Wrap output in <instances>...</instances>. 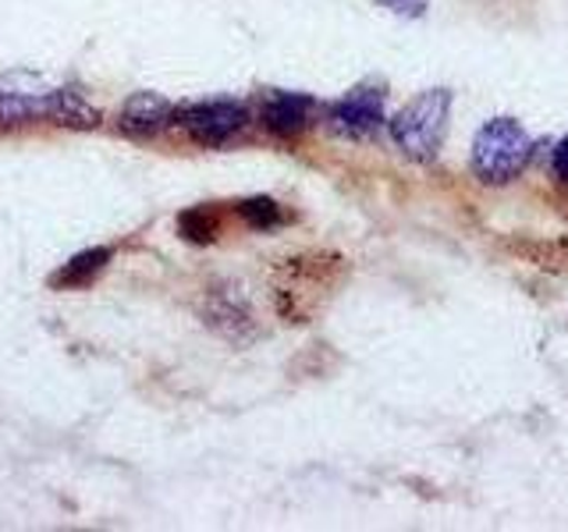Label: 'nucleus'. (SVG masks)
<instances>
[{
  "instance_id": "1",
  "label": "nucleus",
  "mask_w": 568,
  "mask_h": 532,
  "mask_svg": "<svg viewBox=\"0 0 568 532\" xmlns=\"http://www.w3.org/2000/svg\"><path fill=\"white\" fill-rule=\"evenodd\" d=\"M532 156V139L515 117H494L476 132L469 150V167L484 185L515 182Z\"/></svg>"
},
{
  "instance_id": "2",
  "label": "nucleus",
  "mask_w": 568,
  "mask_h": 532,
  "mask_svg": "<svg viewBox=\"0 0 568 532\" xmlns=\"http://www.w3.org/2000/svg\"><path fill=\"white\" fill-rule=\"evenodd\" d=\"M452 117V93L448 89H426L416 100H408L402 111L390 117V139L408 160H434L440 153L444 132Z\"/></svg>"
},
{
  "instance_id": "3",
  "label": "nucleus",
  "mask_w": 568,
  "mask_h": 532,
  "mask_svg": "<svg viewBox=\"0 0 568 532\" xmlns=\"http://www.w3.org/2000/svg\"><path fill=\"white\" fill-rule=\"evenodd\" d=\"M171 124L189 132L203 146H224L248 124V106L239 100H200L171 111Z\"/></svg>"
},
{
  "instance_id": "4",
  "label": "nucleus",
  "mask_w": 568,
  "mask_h": 532,
  "mask_svg": "<svg viewBox=\"0 0 568 532\" xmlns=\"http://www.w3.org/2000/svg\"><path fill=\"white\" fill-rule=\"evenodd\" d=\"M331 129L348 139H366L384 124V93L377 89H352L345 100L331 106Z\"/></svg>"
},
{
  "instance_id": "5",
  "label": "nucleus",
  "mask_w": 568,
  "mask_h": 532,
  "mask_svg": "<svg viewBox=\"0 0 568 532\" xmlns=\"http://www.w3.org/2000/svg\"><path fill=\"white\" fill-rule=\"evenodd\" d=\"M203 319L221 330L231 341H253L256 337V319H253V309L245 306L242 295L235 291H224V288H213L203 301Z\"/></svg>"
},
{
  "instance_id": "6",
  "label": "nucleus",
  "mask_w": 568,
  "mask_h": 532,
  "mask_svg": "<svg viewBox=\"0 0 568 532\" xmlns=\"http://www.w3.org/2000/svg\"><path fill=\"white\" fill-rule=\"evenodd\" d=\"M266 132L277 135V139H295L310 129L313 121V100L302 96V93H271L263 100V111H260Z\"/></svg>"
},
{
  "instance_id": "7",
  "label": "nucleus",
  "mask_w": 568,
  "mask_h": 532,
  "mask_svg": "<svg viewBox=\"0 0 568 532\" xmlns=\"http://www.w3.org/2000/svg\"><path fill=\"white\" fill-rule=\"evenodd\" d=\"M171 111H174V106L160 93H135V96L124 100L118 121H121V129L129 132V135L153 139V135H160L171 124Z\"/></svg>"
},
{
  "instance_id": "8",
  "label": "nucleus",
  "mask_w": 568,
  "mask_h": 532,
  "mask_svg": "<svg viewBox=\"0 0 568 532\" xmlns=\"http://www.w3.org/2000/svg\"><path fill=\"white\" fill-rule=\"evenodd\" d=\"M43 117L64 124V129H97L100 124V111L89 103L75 89H58V93L43 96Z\"/></svg>"
},
{
  "instance_id": "9",
  "label": "nucleus",
  "mask_w": 568,
  "mask_h": 532,
  "mask_svg": "<svg viewBox=\"0 0 568 532\" xmlns=\"http://www.w3.org/2000/svg\"><path fill=\"white\" fill-rule=\"evenodd\" d=\"M106 259H111V248H89V253L71 259L64 270L53 277V284H58V288H82V284H89L103 270Z\"/></svg>"
},
{
  "instance_id": "10",
  "label": "nucleus",
  "mask_w": 568,
  "mask_h": 532,
  "mask_svg": "<svg viewBox=\"0 0 568 532\" xmlns=\"http://www.w3.org/2000/svg\"><path fill=\"white\" fill-rule=\"evenodd\" d=\"M43 117V100L26 93H0V129H14V124H29Z\"/></svg>"
},
{
  "instance_id": "11",
  "label": "nucleus",
  "mask_w": 568,
  "mask_h": 532,
  "mask_svg": "<svg viewBox=\"0 0 568 532\" xmlns=\"http://www.w3.org/2000/svg\"><path fill=\"white\" fill-rule=\"evenodd\" d=\"M239 213L253 227H274V224L284 221V213H281V206L274 200H248V203L239 206Z\"/></svg>"
},
{
  "instance_id": "12",
  "label": "nucleus",
  "mask_w": 568,
  "mask_h": 532,
  "mask_svg": "<svg viewBox=\"0 0 568 532\" xmlns=\"http://www.w3.org/2000/svg\"><path fill=\"white\" fill-rule=\"evenodd\" d=\"M182 231H185V238H192V242H206L213 231H217V224H213L203 209H195V213H189V217H182Z\"/></svg>"
},
{
  "instance_id": "13",
  "label": "nucleus",
  "mask_w": 568,
  "mask_h": 532,
  "mask_svg": "<svg viewBox=\"0 0 568 532\" xmlns=\"http://www.w3.org/2000/svg\"><path fill=\"white\" fill-rule=\"evenodd\" d=\"M550 167H555V177H558V182L568 185V135L555 146V156H550Z\"/></svg>"
}]
</instances>
